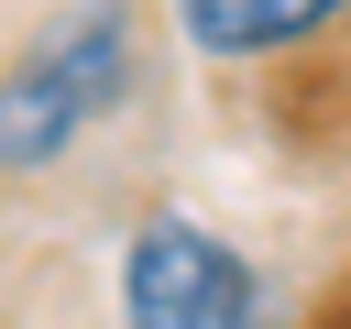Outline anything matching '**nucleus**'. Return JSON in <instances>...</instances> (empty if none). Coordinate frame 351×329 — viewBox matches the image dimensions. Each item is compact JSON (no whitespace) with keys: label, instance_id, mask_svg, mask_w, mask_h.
Returning a JSON list of instances; mask_svg holds the SVG:
<instances>
[{"label":"nucleus","instance_id":"nucleus-1","mask_svg":"<svg viewBox=\"0 0 351 329\" xmlns=\"http://www.w3.org/2000/svg\"><path fill=\"white\" fill-rule=\"evenodd\" d=\"M132 88V11L121 0H88L66 11L11 77H0V175H33L55 164L77 132H99Z\"/></svg>","mask_w":351,"mask_h":329},{"label":"nucleus","instance_id":"nucleus-2","mask_svg":"<svg viewBox=\"0 0 351 329\" xmlns=\"http://www.w3.org/2000/svg\"><path fill=\"white\" fill-rule=\"evenodd\" d=\"M121 329H263V285L208 219L154 208L121 252Z\"/></svg>","mask_w":351,"mask_h":329},{"label":"nucleus","instance_id":"nucleus-3","mask_svg":"<svg viewBox=\"0 0 351 329\" xmlns=\"http://www.w3.org/2000/svg\"><path fill=\"white\" fill-rule=\"evenodd\" d=\"M351 0H176V22H186V44L197 55H285V44H307L318 22H340Z\"/></svg>","mask_w":351,"mask_h":329},{"label":"nucleus","instance_id":"nucleus-4","mask_svg":"<svg viewBox=\"0 0 351 329\" xmlns=\"http://www.w3.org/2000/svg\"><path fill=\"white\" fill-rule=\"evenodd\" d=\"M340 329H351V318H340Z\"/></svg>","mask_w":351,"mask_h":329}]
</instances>
